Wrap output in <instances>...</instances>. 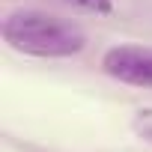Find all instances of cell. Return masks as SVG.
<instances>
[{"label":"cell","instance_id":"2","mask_svg":"<svg viewBox=\"0 0 152 152\" xmlns=\"http://www.w3.org/2000/svg\"><path fill=\"white\" fill-rule=\"evenodd\" d=\"M104 72L116 81L134 84V87H152V51L149 48H110L104 54Z\"/></svg>","mask_w":152,"mask_h":152},{"label":"cell","instance_id":"3","mask_svg":"<svg viewBox=\"0 0 152 152\" xmlns=\"http://www.w3.org/2000/svg\"><path fill=\"white\" fill-rule=\"evenodd\" d=\"M72 3H78V6H84V9H90V12H110V0H72Z\"/></svg>","mask_w":152,"mask_h":152},{"label":"cell","instance_id":"1","mask_svg":"<svg viewBox=\"0 0 152 152\" xmlns=\"http://www.w3.org/2000/svg\"><path fill=\"white\" fill-rule=\"evenodd\" d=\"M3 36L15 51L33 57H72L87 45L81 27L42 12H12L3 24Z\"/></svg>","mask_w":152,"mask_h":152}]
</instances>
